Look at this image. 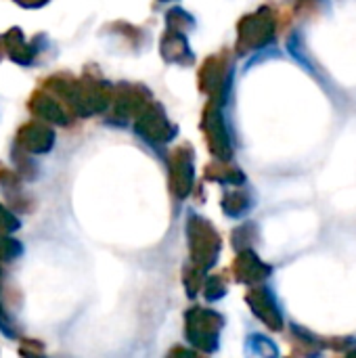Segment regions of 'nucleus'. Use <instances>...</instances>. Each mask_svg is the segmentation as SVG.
Listing matches in <instances>:
<instances>
[{
	"label": "nucleus",
	"instance_id": "obj_2",
	"mask_svg": "<svg viewBox=\"0 0 356 358\" xmlns=\"http://www.w3.org/2000/svg\"><path fill=\"white\" fill-rule=\"evenodd\" d=\"M321 2L323 0H298V8L302 13H306V15H313V13H317V8H319Z\"/></svg>",
	"mask_w": 356,
	"mask_h": 358
},
{
	"label": "nucleus",
	"instance_id": "obj_1",
	"mask_svg": "<svg viewBox=\"0 0 356 358\" xmlns=\"http://www.w3.org/2000/svg\"><path fill=\"white\" fill-rule=\"evenodd\" d=\"M254 306H256V313L269 323V327L281 329V315L275 308V304H273L269 294H258V302H254Z\"/></svg>",
	"mask_w": 356,
	"mask_h": 358
},
{
	"label": "nucleus",
	"instance_id": "obj_3",
	"mask_svg": "<svg viewBox=\"0 0 356 358\" xmlns=\"http://www.w3.org/2000/svg\"><path fill=\"white\" fill-rule=\"evenodd\" d=\"M346 358H356V350L355 352H350V355H346Z\"/></svg>",
	"mask_w": 356,
	"mask_h": 358
}]
</instances>
